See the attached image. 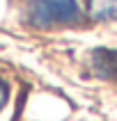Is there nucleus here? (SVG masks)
Instances as JSON below:
<instances>
[{
  "label": "nucleus",
  "mask_w": 117,
  "mask_h": 121,
  "mask_svg": "<svg viewBox=\"0 0 117 121\" xmlns=\"http://www.w3.org/2000/svg\"><path fill=\"white\" fill-rule=\"evenodd\" d=\"M23 12L32 27H62L83 18L80 0H23Z\"/></svg>",
  "instance_id": "f257e3e1"
},
{
  "label": "nucleus",
  "mask_w": 117,
  "mask_h": 121,
  "mask_svg": "<svg viewBox=\"0 0 117 121\" xmlns=\"http://www.w3.org/2000/svg\"><path fill=\"white\" fill-rule=\"evenodd\" d=\"M92 69L99 78L117 80V50L115 48H99L92 53Z\"/></svg>",
  "instance_id": "f03ea898"
},
{
  "label": "nucleus",
  "mask_w": 117,
  "mask_h": 121,
  "mask_svg": "<svg viewBox=\"0 0 117 121\" xmlns=\"http://www.w3.org/2000/svg\"><path fill=\"white\" fill-rule=\"evenodd\" d=\"M87 14L96 21H115L117 0H87Z\"/></svg>",
  "instance_id": "7ed1b4c3"
},
{
  "label": "nucleus",
  "mask_w": 117,
  "mask_h": 121,
  "mask_svg": "<svg viewBox=\"0 0 117 121\" xmlns=\"http://www.w3.org/2000/svg\"><path fill=\"white\" fill-rule=\"evenodd\" d=\"M7 98H9V87H7V82L2 80V78H0V110L5 108Z\"/></svg>",
  "instance_id": "20e7f679"
}]
</instances>
